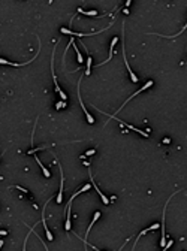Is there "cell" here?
Segmentation results:
<instances>
[{
	"mask_svg": "<svg viewBox=\"0 0 187 251\" xmlns=\"http://www.w3.org/2000/svg\"><path fill=\"white\" fill-rule=\"evenodd\" d=\"M90 187H91V185H88V184H87V185H84L83 188H80V190H78L77 193H75V194H73V196L70 197V200L67 202V217H66V224H64V229H66V232H69V230H70V205H72L73 199L77 197L78 194H81V193H84V191L90 190Z\"/></svg>",
	"mask_w": 187,
	"mask_h": 251,
	"instance_id": "obj_1",
	"label": "cell"
},
{
	"mask_svg": "<svg viewBox=\"0 0 187 251\" xmlns=\"http://www.w3.org/2000/svg\"><path fill=\"white\" fill-rule=\"evenodd\" d=\"M56 47H57V42H56ZM56 47H54V50H53V57H51V72H53V79H54V84H56V91L60 94V97H61L63 100H66L67 96L64 94V91L60 90L58 84H57V78H56V72H54V53H56Z\"/></svg>",
	"mask_w": 187,
	"mask_h": 251,
	"instance_id": "obj_2",
	"label": "cell"
},
{
	"mask_svg": "<svg viewBox=\"0 0 187 251\" xmlns=\"http://www.w3.org/2000/svg\"><path fill=\"white\" fill-rule=\"evenodd\" d=\"M88 174H90V179H91V185H93V187L96 188V191L99 193V196H100V199L103 200V203H105V205H108V203H109V199H108V197H106V196H105V194H103V193L100 191V188H99V187H97V185L94 184V179H93V177H91V172H90V169H88Z\"/></svg>",
	"mask_w": 187,
	"mask_h": 251,
	"instance_id": "obj_3",
	"label": "cell"
},
{
	"mask_svg": "<svg viewBox=\"0 0 187 251\" xmlns=\"http://www.w3.org/2000/svg\"><path fill=\"white\" fill-rule=\"evenodd\" d=\"M50 202V200H48ZM48 202L45 203V206H44V209H42V224H44V229H45V233H47V238L50 239V241H53V233L50 232V229L47 227V223H45V208H47V205H48Z\"/></svg>",
	"mask_w": 187,
	"mask_h": 251,
	"instance_id": "obj_4",
	"label": "cell"
},
{
	"mask_svg": "<svg viewBox=\"0 0 187 251\" xmlns=\"http://www.w3.org/2000/svg\"><path fill=\"white\" fill-rule=\"evenodd\" d=\"M117 42H118V37H114V39H112V42H111V48H109V55H108V58L103 61V63H99L97 66H103L105 63H108L111 58H112V54H114V47H115V44H117Z\"/></svg>",
	"mask_w": 187,
	"mask_h": 251,
	"instance_id": "obj_5",
	"label": "cell"
},
{
	"mask_svg": "<svg viewBox=\"0 0 187 251\" xmlns=\"http://www.w3.org/2000/svg\"><path fill=\"white\" fill-rule=\"evenodd\" d=\"M58 169H60V174H61V185H60V191H58V196H57V203H61V200H63V187H64V177H63V169H61V166H58Z\"/></svg>",
	"mask_w": 187,
	"mask_h": 251,
	"instance_id": "obj_6",
	"label": "cell"
},
{
	"mask_svg": "<svg viewBox=\"0 0 187 251\" xmlns=\"http://www.w3.org/2000/svg\"><path fill=\"white\" fill-rule=\"evenodd\" d=\"M123 57H124V64L127 66V72H129V75H130V79L133 81V82H138V76L132 72V69H130V66H129V63H127V58H126V53H124V47H123Z\"/></svg>",
	"mask_w": 187,
	"mask_h": 251,
	"instance_id": "obj_7",
	"label": "cell"
},
{
	"mask_svg": "<svg viewBox=\"0 0 187 251\" xmlns=\"http://www.w3.org/2000/svg\"><path fill=\"white\" fill-rule=\"evenodd\" d=\"M99 217H100V212H96V214H94V217H93V221H91V224H90V226H88V229H87V233H85V238L88 236V233H90V230H91V226H93V224H94V223H96V221L99 220ZM85 238L83 239V242H84L85 245H90V244L87 242V239H85Z\"/></svg>",
	"mask_w": 187,
	"mask_h": 251,
	"instance_id": "obj_8",
	"label": "cell"
},
{
	"mask_svg": "<svg viewBox=\"0 0 187 251\" xmlns=\"http://www.w3.org/2000/svg\"><path fill=\"white\" fill-rule=\"evenodd\" d=\"M34 160L37 161V164H39V166H41V169H42V172H44V175H45L47 178H50V177H51V174H50V171H48V169H47V167H45V166L42 164V161H41L39 158H37V155H34Z\"/></svg>",
	"mask_w": 187,
	"mask_h": 251,
	"instance_id": "obj_9",
	"label": "cell"
},
{
	"mask_svg": "<svg viewBox=\"0 0 187 251\" xmlns=\"http://www.w3.org/2000/svg\"><path fill=\"white\" fill-rule=\"evenodd\" d=\"M78 12H80V14H84V15H90V17H96V15H97L96 11H88V12H87V11H84L83 8H78Z\"/></svg>",
	"mask_w": 187,
	"mask_h": 251,
	"instance_id": "obj_10",
	"label": "cell"
},
{
	"mask_svg": "<svg viewBox=\"0 0 187 251\" xmlns=\"http://www.w3.org/2000/svg\"><path fill=\"white\" fill-rule=\"evenodd\" d=\"M90 69H91V57L87 58V69H85V75H90Z\"/></svg>",
	"mask_w": 187,
	"mask_h": 251,
	"instance_id": "obj_11",
	"label": "cell"
},
{
	"mask_svg": "<svg viewBox=\"0 0 187 251\" xmlns=\"http://www.w3.org/2000/svg\"><path fill=\"white\" fill-rule=\"evenodd\" d=\"M73 47H75V51H77V55H78V61H80V63H83V61H84V58H83V55L80 54V50L77 48V45H75V42H73Z\"/></svg>",
	"mask_w": 187,
	"mask_h": 251,
	"instance_id": "obj_12",
	"label": "cell"
},
{
	"mask_svg": "<svg viewBox=\"0 0 187 251\" xmlns=\"http://www.w3.org/2000/svg\"><path fill=\"white\" fill-rule=\"evenodd\" d=\"M63 106H66V102H64V100H63V102H57V103H56V109H61Z\"/></svg>",
	"mask_w": 187,
	"mask_h": 251,
	"instance_id": "obj_13",
	"label": "cell"
},
{
	"mask_svg": "<svg viewBox=\"0 0 187 251\" xmlns=\"http://www.w3.org/2000/svg\"><path fill=\"white\" fill-rule=\"evenodd\" d=\"M14 187H15V188H18V190H20V191H23V193H28L26 188H23V187H20V185H14Z\"/></svg>",
	"mask_w": 187,
	"mask_h": 251,
	"instance_id": "obj_14",
	"label": "cell"
},
{
	"mask_svg": "<svg viewBox=\"0 0 187 251\" xmlns=\"http://www.w3.org/2000/svg\"><path fill=\"white\" fill-rule=\"evenodd\" d=\"M94 152H96V150H88L85 155H91V154H94Z\"/></svg>",
	"mask_w": 187,
	"mask_h": 251,
	"instance_id": "obj_15",
	"label": "cell"
},
{
	"mask_svg": "<svg viewBox=\"0 0 187 251\" xmlns=\"http://www.w3.org/2000/svg\"><path fill=\"white\" fill-rule=\"evenodd\" d=\"M0 235H2V236H6L8 232H6V230H0Z\"/></svg>",
	"mask_w": 187,
	"mask_h": 251,
	"instance_id": "obj_16",
	"label": "cell"
},
{
	"mask_svg": "<svg viewBox=\"0 0 187 251\" xmlns=\"http://www.w3.org/2000/svg\"><path fill=\"white\" fill-rule=\"evenodd\" d=\"M2 245H3V241H0V250H2Z\"/></svg>",
	"mask_w": 187,
	"mask_h": 251,
	"instance_id": "obj_17",
	"label": "cell"
}]
</instances>
